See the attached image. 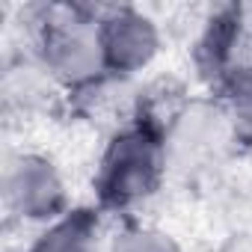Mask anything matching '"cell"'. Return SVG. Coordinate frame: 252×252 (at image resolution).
Here are the masks:
<instances>
[{
	"label": "cell",
	"instance_id": "cell-1",
	"mask_svg": "<svg viewBox=\"0 0 252 252\" xmlns=\"http://www.w3.org/2000/svg\"><path fill=\"white\" fill-rule=\"evenodd\" d=\"M152 175H155L152 146L140 137L119 140L104 166V187H107L104 193L119 202L134 199V196L146 193V187L152 184Z\"/></svg>",
	"mask_w": 252,
	"mask_h": 252
},
{
	"label": "cell",
	"instance_id": "cell-2",
	"mask_svg": "<svg viewBox=\"0 0 252 252\" xmlns=\"http://www.w3.org/2000/svg\"><path fill=\"white\" fill-rule=\"evenodd\" d=\"M9 202L21 217H48L60 205V181L42 160H21L9 172Z\"/></svg>",
	"mask_w": 252,
	"mask_h": 252
},
{
	"label": "cell",
	"instance_id": "cell-3",
	"mask_svg": "<svg viewBox=\"0 0 252 252\" xmlns=\"http://www.w3.org/2000/svg\"><path fill=\"white\" fill-rule=\"evenodd\" d=\"M48 63L57 74L80 80L98 65V39L86 36L80 27H57L48 39Z\"/></svg>",
	"mask_w": 252,
	"mask_h": 252
},
{
	"label": "cell",
	"instance_id": "cell-4",
	"mask_svg": "<svg viewBox=\"0 0 252 252\" xmlns=\"http://www.w3.org/2000/svg\"><path fill=\"white\" fill-rule=\"evenodd\" d=\"M104 45H107L104 51L110 54V60L116 65H140L152 54L155 39H152V30L146 27V21L122 15V18L110 21L107 33H104Z\"/></svg>",
	"mask_w": 252,
	"mask_h": 252
},
{
	"label": "cell",
	"instance_id": "cell-5",
	"mask_svg": "<svg viewBox=\"0 0 252 252\" xmlns=\"http://www.w3.org/2000/svg\"><path fill=\"white\" fill-rule=\"evenodd\" d=\"M33 252H92V225L86 217H71L54 225Z\"/></svg>",
	"mask_w": 252,
	"mask_h": 252
},
{
	"label": "cell",
	"instance_id": "cell-6",
	"mask_svg": "<svg viewBox=\"0 0 252 252\" xmlns=\"http://www.w3.org/2000/svg\"><path fill=\"white\" fill-rule=\"evenodd\" d=\"M116 252H172V246L160 240V234H125Z\"/></svg>",
	"mask_w": 252,
	"mask_h": 252
}]
</instances>
